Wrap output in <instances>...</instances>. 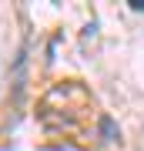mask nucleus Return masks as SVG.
Instances as JSON below:
<instances>
[{"label": "nucleus", "instance_id": "nucleus-1", "mask_svg": "<svg viewBox=\"0 0 144 151\" xmlns=\"http://www.w3.org/2000/svg\"><path fill=\"white\" fill-rule=\"evenodd\" d=\"M101 134H104V141H107V145H114V141H121V131L114 128V121L107 118V114L101 118Z\"/></svg>", "mask_w": 144, "mask_h": 151}, {"label": "nucleus", "instance_id": "nucleus-2", "mask_svg": "<svg viewBox=\"0 0 144 151\" xmlns=\"http://www.w3.org/2000/svg\"><path fill=\"white\" fill-rule=\"evenodd\" d=\"M131 7L134 10H144V0H131Z\"/></svg>", "mask_w": 144, "mask_h": 151}]
</instances>
